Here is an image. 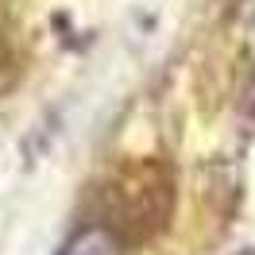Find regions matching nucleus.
I'll list each match as a JSON object with an SVG mask.
<instances>
[{
    "mask_svg": "<svg viewBox=\"0 0 255 255\" xmlns=\"http://www.w3.org/2000/svg\"><path fill=\"white\" fill-rule=\"evenodd\" d=\"M62 255H120V240L112 236L109 228L89 224V228H78L74 236L66 240Z\"/></svg>",
    "mask_w": 255,
    "mask_h": 255,
    "instance_id": "obj_1",
    "label": "nucleus"
}]
</instances>
